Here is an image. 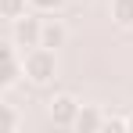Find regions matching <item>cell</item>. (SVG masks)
Listing matches in <instances>:
<instances>
[{
	"mask_svg": "<svg viewBox=\"0 0 133 133\" xmlns=\"http://www.w3.org/2000/svg\"><path fill=\"white\" fill-rule=\"evenodd\" d=\"M25 76L32 83H47L54 76V50L50 47H36L29 58H25Z\"/></svg>",
	"mask_w": 133,
	"mask_h": 133,
	"instance_id": "6da1fadb",
	"label": "cell"
},
{
	"mask_svg": "<svg viewBox=\"0 0 133 133\" xmlns=\"http://www.w3.org/2000/svg\"><path fill=\"white\" fill-rule=\"evenodd\" d=\"M40 32H43V25L36 22V18H18V25H15V40L22 47H40Z\"/></svg>",
	"mask_w": 133,
	"mask_h": 133,
	"instance_id": "7a4b0ae2",
	"label": "cell"
},
{
	"mask_svg": "<svg viewBox=\"0 0 133 133\" xmlns=\"http://www.w3.org/2000/svg\"><path fill=\"white\" fill-rule=\"evenodd\" d=\"M76 115H79V108H76L72 97H58V101L50 104V119H54V126H76Z\"/></svg>",
	"mask_w": 133,
	"mask_h": 133,
	"instance_id": "3957f363",
	"label": "cell"
},
{
	"mask_svg": "<svg viewBox=\"0 0 133 133\" xmlns=\"http://www.w3.org/2000/svg\"><path fill=\"white\" fill-rule=\"evenodd\" d=\"M15 76H18V58H15V50H11V47L0 43V87L15 83Z\"/></svg>",
	"mask_w": 133,
	"mask_h": 133,
	"instance_id": "277c9868",
	"label": "cell"
},
{
	"mask_svg": "<svg viewBox=\"0 0 133 133\" xmlns=\"http://www.w3.org/2000/svg\"><path fill=\"white\" fill-rule=\"evenodd\" d=\"M61 43H65V29H61L58 22L43 25V32H40V47H50V50H54V47H61Z\"/></svg>",
	"mask_w": 133,
	"mask_h": 133,
	"instance_id": "5b68a950",
	"label": "cell"
},
{
	"mask_svg": "<svg viewBox=\"0 0 133 133\" xmlns=\"http://www.w3.org/2000/svg\"><path fill=\"white\" fill-rule=\"evenodd\" d=\"M97 126H104V119H101L94 108H83L76 115V130H97Z\"/></svg>",
	"mask_w": 133,
	"mask_h": 133,
	"instance_id": "8992f818",
	"label": "cell"
},
{
	"mask_svg": "<svg viewBox=\"0 0 133 133\" xmlns=\"http://www.w3.org/2000/svg\"><path fill=\"white\" fill-rule=\"evenodd\" d=\"M111 15L119 25H133V0H115L111 4Z\"/></svg>",
	"mask_w": 133,
	"mask_h": 133,
	"instance_id": "52a82bcc",
	"label": "cell"
},
{
	"mask_svg": "<svg viewBox=\"0 0 133 133\" xmlns=\"http://www.w3.org/2000/svg\"><path fill=\"white\" fill-rule=\"evenodd\" d=\"M0 15L4 18H22L25 15V0H0Z\"/></svg>",
	"mask_w": 133,
	"mask_h": 133,
	"instance_id": "ba28073f",
	"label": "cell"
},
{
	"mask_svg": "<svg viewBox=\"0 0 133 133\" xmlns=\"http://www.w3.org/2000/svg\"><path fill=\"white\" fill-rule=\"evenodd\" d=\"M15 122H18L15 111L7 108V104H0V130H15Z\"/></svg>",
	"mask_w": 133,
	"mask_h": 133,
	"instance_id": "9c48e42d",
	"label": "cell"
},
{
	"mask_svg": "<svg viewBox=\"0 0 133 133\" xmlns=\"http://www.w3.org/2000/svg\"><path fill=\"white\" fill-rule=\"evenodd\" d=\"M32 7H40V11H54V7H61V0H29Z\"/></svg>",
	"mask_w": 133,
	"mask_h": 133,
	"instance_id": "30bf717a",
	"label": "cell"
},
{
	"mask_svg": "<svg viewBox=\"0 0 133 133\" xmlns=\"http://www.w3.org/2000/svg\"><path fill=\"white\" fill-rule=\"evenodd\" d=\"M126 130H133V115H130V119H126Z\"/></svg>",
	"mask_w": 133,
	"mask_h": 133,
	"instance_id": "8fae6325",
	"label": "cell"
}]
</instances>
